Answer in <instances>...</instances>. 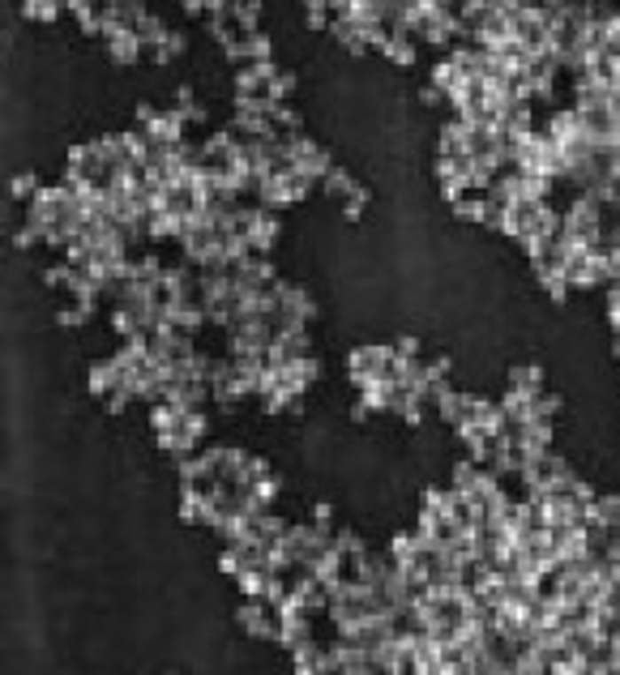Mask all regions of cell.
I'll use <instances>...</instances> for the list:
<instances>
[{
	"instance_id": "e575fe53",
	"label": "cell",
	"mask_w": 620,
	"mask_h": 675,
	"mask_svg": "<svg viewBox=\"0 0 620 675\" xmlns=\"http://www.w3.org/2000/svg\"><path fill=\"white\" fill-rule=\"evenodd\" d=\"M304 18H309V26H317V30H330V26H334L330 4H309V9H304Z\"/></svg>"
},
{
	"instance_id": "ab89813d",
	"label": "cell",
	"mask_w": 620,
	"mask_h": 675,
	"mask_svg": "<svg viewBox=\"0 0 620 675\" xmlns=\"http://www.w3.org/2000/svg\"><path fill=\"white\" fill-rule=\"evenodd\" d=\"M612 145H620V120H616V128H612Z\"/></svg>"
},
{
	"instance_id": "f35d334b",
	"label": "cell",
	"mask_w": 620,
	"mask_h": 675,
	"mask_svg": "<svg viewBox=\"0 0 620 675\" xmlns=\"http://www.w3.org/2000/svg\"><path fill=\"white\" fill-rule=\"evenodd\" d=\"M608 107H612V116H616V120H620V86H616V90H612V98H608Z\"/></svg>"
},
{
	"instance_id": "8d00e7d4",
	"label": "cell",
	"mask_w": 620,
	"mask_h": 675,
	"mask_svg": "<svg viewBox=\"0 0 620 675\" xmlns=\"http://www.w3.org/2000/svg\"><path fill=\"white\" fill-rule=\"evenodd\" d=\"M420 103H424V107H441V103H450V98H445V95H441V90H436V86L428 81V86L420 90Z\"/></svg>"
},
{
	"instance_id": "cb8c5ba5",
	"label": "cell",
	"mask_w": 620,
	"mask_h": 675,
	"mask_svg": "<svg viewBox=\"0 0 620 675\" xmlns=\"http://www.w3.org/2000/svg\"><path fill=\"white\" fill-rule=\"evenodd\" d=\"M60 13H69V4H56V0H30V4H22V18H30L39 26H51Z\"/></svg>"
},
{
	"instance_id": "836d02e7",
	"label": "cell",
	"mask_w": 620,
	"mask_h": 675,
	"mask_svg": "<svg viewBox=\"0 0 620 675\" xmlns=\"http://www.w3.org/2000/svg\"><path fill=\"white\" fill-rule=\"evenodd\" d=\"M129 402H137V398L120 385V389H112V393L103 398V410H107V415H124V410H129Z\"/></svg>"
},
{
	"instance_id": "d6986e66",
	"label": "cell",
	"mask_w": 620,
	"mask_h": 675,
	"mask_svg": "<svg viewBox=\"0 0 620 675\" xmlns=\"http://www.w3.org/2000/svg\"><path fill=\"white\" fill-rule=\"evenodd\" d=\"M291 658H295V671L300 675H326V641H312L304 650H295Z\"/></svg>"
},
{
	"instance_id": "2e32d148",
	"label": "cell",
	"mask_w": 620,
	"mask_h": 675,
	"mask_svg": "<svg viewBox=\"0 0 620 675\" xmlns=\"http://www.w3.org/2000/svg\"><path fill=\"white\" fill-rule=\"evenodd\" d=\"M171 112H176L184 124L206 120V112H201V103H197V95H192V86H176V95H171Z\"/></svg>"
},
{
	"instance_id": "e0dca14e",
	"label": "cell",
	"mask_w": 620,
	"mask_h": 675,
	"mask_svg": "<svg viewBox=\"0 0 620 675\" xmlns=\"http://www.w3.org/2000/svg\"><path fill=\"white\" fill-rule=\"evenodd\" d=\"M184 48H189V39H184L180 30H171L159 48H145V60H150V65H171V60H180V56H184Z\"/></svg>"
},
{
	"instance_id": "ffe728a7",
	"label": "cell",
	"mask_w": 620,
	"mask_h": 675,
	"mask_svg": "<svg viewBox=\"0 0 620 675\" xmlns=\"http://www.w3.org/2000/svg\"><path fill=\"white\" fill-rule=\"evenodd\" d=\"M561 407H565V398L544 389V393H535V398H530V419H539V423H548V428H552V423L561 419Z\"/></svg>"
},
{
	"instance_id": "60d3db41",
	"label": "cell",
	"mask_w": 620,
	"mask_h": 675,
	"mask_svg": "<svg viewBox=\"0 0 620 675\" xmlns=\"http://www.w3.org/2000/svg\"><path fill=\"white\" fill-rule=\"evenodd\" d=\"M616 368H620V338H616Z\"/></svg>"
},
{
	"instance_id": "7402d4cb",
	"label": "cell",
	"mask_w": 620,
	"mask_h": 675,
	"mask_svg": "<svg viewBox=\"0 0 620 675\" xmlns=\"http://www.w3.org/2000/svg\"><path fill=\"white\" fill-rule=\"evenodd\" d=\"M450 214L458 218V222L479 227V222H483V193H462L458 201H450Z\"/></svg>"
},
{
	"instance_id": "9c48e42d",
	"label": "cell",
	"mask_w": 620,
	"mask_h": 675,
	"mask_svg": "<svg viewBox=\"0 0 620 675\" xmlns=\"http://www.w3.org/2000/svg\"><path fill=\"white\" fill-rule=\"evenodd\" d=\"M171 398H176L184 410H201L210 402V381H206V376H180Z\"/></svg>"
},
{
	"instance_id": "484cf974",
	"label": "cell",
	"mask_w": 620,
	"mask_h": 675,
	"mask_svg": "<svg viewBox=\"0 0 620 675\" xmlns=\"http://www.w3.org/2000/svg\"><path fill=\"white\" fill-rule=\"evenodd\" d=\"M356 184H359V180H356V175H351V171H347V167H334V171H330V175H326V180H321V193H326V197H334V201H342V197L351 193Z\"/></svg>"
},
{
	"instance_id": "30bf717a",
	"label": "cell",
	"mask_w": 620,
	"mask_h": 675,
	"mask_svg": "<svg viewBox=\"0 0 620 675\" xmlns=\"http://www.w3.org/2000/svg\"><path fill=\"white\" fill-rule=\"evenodd\" d=\"M509 389L514 393H522V398H535V393H544V368L539 363H518V368H509Z\"/></svg>"
},
{
	"instance_id": "277c9868",
	"label": "cell",
	"mask_w": 620,
	"mask_h": 675,
	"mask_svg": "<svg viewBox=\"0 0 620 675\" xmlns=\"http://www.w3.org/2000/svg\"><path fill=\"white\" fill-rule=\"evenodd\" d=\"M436 415H441V423L453 428V432H462V428H471L479 415V398L475 393H458V389H445L441 398H436Z\"/></svg>"
},
{
	"instance_id": "5b68a950",
	"label": "cell",
	"mask_w": 620,
	"mask_h": 675,
	"mask_svg": "<svg viewBox=\"0 0 620 675\" xmlns=\"http://www.w3.org/2000/svg\"><path fill=\"white\" fill-rule=\"evenodd\" d=\"M317 637H312V616H283L279 620V632H274V646L286 654H295V650H304V646H312Z\"/></svg>"
},
{
	"instance_id": "7c38bea8",
	"label": "cell",
	"mask_w": 620,
	"mask_h": 675,
	"mask_svg": "<svg viewBox=\"0 0 620 675\" xmlns=\"http://www.w3.org/2000/svg\"><path fill=\"white\" fill-rule=\"evenodd\" d=\"M86 389L95 393L98 402L112 393V389H120V368H116V360L107 355V360H98L95 368H90V376H86Z\"/></svg>"
},
{
	"instance_id": "8992f818",
	"label": "cell",
	"mask_w": 620,
	"mask_h": 675,
	"mask_svg": "<svg viewBox=\"0 0 620 675\" xmlns=\"http://www.w3.org/2000/svg\"><path fill=\"white\" fill-rule=\"evenodd\" d=\"M103 48H107V60H112V65H120V69H129V65H137V60H142V56H145L142 39H137L133 30H120V35H112V39H107Z\"/></svg>"
},
{
	"instance_id": "5bb4252c",
	"label": "cell",
	"mask_w": 620,
	"mask_h": 675,
	"mask_svg": "<svg viewBox=\"0 0 620 675\" xmlns=\"http://www.w3.org/2000/svg\"><path fill=\"white\" fill-rule=\"evenodd\" d=\"M535 269V283L544 287V295H552V304H565L569 299V283H565V269L561 266H530Z\"/></svg>"
},
{
	"instance_id": "74e56055",
	"label": "cell",
	"mask_w": 620,
	"mask_h": 675,
	"mask_svg": "<svg viewBox=\"0 0 620 675\" xmlns=\"http://www.w3.org/2000/svg\"><path fill=\"white\" fill-rule=\"evenodd\" d=\"M368 415H373V410H368V402H364V398H356V402H351V419H356V423H364Z\"/></svg>"
},
{
	"instance_id": "8fae6325",
	"label": "cell",
	"mask_w": 620,
	"mask_h": 675,
	"mask_svg": "<svg viewBox=\"0 0 620 675\" xmlns=\"http://www.w3.org/2000/svg\"><path fill=\"white\" fill-rule=\"evenodd\" d=\"M389 65H398V69H411L415 65V56H420V39L411 35V30H398L389 43H385V51H381Z\"/></svg>"
},
{
	"instance_id": "4fadbf2b",
	"label": "cell",
	"mask_w": 620,
	"mask_h": 675,
	"mask_svg": "<svg viewBox=\"0 0 620 675\" xmlns=\"http://www.w3.org/2000/svg\"><path fill=\"white\" fill-rule=\"evenodd\" d=\"M201 325H210L206 304H176V308H171V330L197 338V334H201Z\"/></svg>"
},
{
	"instance_id": "ac0fdd59",
	"label": "cell",
	"mask_w": 620,
	"mask_h": 675,
	"mask_svg": "<svg viewBox=\"0 0 620 675\" xmlns=\"http://www.w3.org/2000/svg\"><path fill=\"white\" fill-rule=\"evenodd\" d=\"M479 475H483V466H479V462H471V458H458V462H453L450 483H445V487H453V492H462V496H467V492H471V487H475V483H479Z\"/></svg>"
},
{
	"instance_id": "4316f807",
	"label": "cell",
	"mask_w": 620,
	"mask_h": 675,
	"mask_svg": "<svg viewBox=\"0 0 620 675\" xmlns=\"http://www.w3.org/2000/svg\"><path fill=\"white\" fill-rule=\"evenodd\" d=\"M90 316H95V304H77V299H69V304H60L56 321H60L65 330H82V325H86Z\"/></svg>"
},
{
	"instance_id": "1f68e13d",
	"label": "cell",
	"mask_w": 620,
	"mask_h": 675,
	"mask_svg": "<svg viewBox=\"0 0 620 675\" xmlns=\"http://www.w3.org/2000/svg\"><path fill=\"white\" fill-rule=\"evenodd\" d=\"M270 90H274V98H279V103H286V98H291V90H295V73L279 65V69H274V77H270Z\"/></svg>"
},
{
	"instance_id": "9a60e30c",
	"label": "cell",
	"mask_w": 620,
	"mask_h": 675,
	"mask_svg": "<svg viewBox=\"0 0 620 675\" xmlns=\"http://www.w3.org/2000/svg\"><path fill=\"white\" fill-rule=\"evenodd\" d=\"M330 35L338 39V48H347L351 56H364V51H368V35H364V26L351 22V18L334 22V26H330Z\"/></svg>"
},
{
	"instance_id": "52a82bcc",
	"label": "cell",
	"mask_w": 620,
	"mask_h": 675,
	"mask_svg": "<svg viewBox=\"0 0 620 675\" xmlns=\"http://www.w3.org/2000/svg\"><path fill=\"white\" fill-rule=\"evenodd\" d=\"M467 133H471V124H462L458 116L441 124V133H436V159H462V154H467Z\"/></svg>"
},
{
	"instance_id": "d6a6232c",
	"label": "cell",
	"mask_w": 620,
	"mask_h": 675,
	"mask_svg": "<svg viewBox=\"0 0 620 675\" xmlns=\"http://www.w3.org/2000/svg\"><path fill=\"white\" fill-rule=\"evenodd\" d=\"M389 346H394V355H398V360H406V363H415L420 355H424V342H420V338H411V334H403L398 342H389Z\"/></svg>"
},
{
	"instance_id": "83f0119b",
	"label": "cell",
	"mask_w": 620,
	"mask_h": 675,
	"mask_svg": "<svg viewBox=\"0 0 620 675\" xmlns=\"http://www.w3.org/2000/svg\"><path fill=\"white\" fill-rule=\"evenodd\" d=\"M73 278H77V269H73L69 261H51V266L43 269V287L69 291V287H73Z\"/></svg>"
},
{
	"instance_id": "44dd1931",
	"label": "cell",
	"mask_w": 620,
	"mask_h": 675,
	"mask_svg": "<svg viewBox=\"0 0 620 675\" xmlns=\"http://www.w3.org/2000/svg\"><path fill=\"white\" fill-rule=\"evenodd\" d=\"M180 415H184V407H180L176 398H163V402L150 407V428H154V432H171V428L180 423Z\"/></svg>"
},
{
	"instance_id": "7a4b0ae2",
	"label": "cell",
	"mask_w": 620,
	"mask_h": 675,
	"mask_svg": "<svg viewBox=\"0 0 620 675\" xmlns=\"http://www.w3.org/2000/svg\"><path fill=\"white\" fill-rule=\"evenodd\" d=\"M565 283H569L573 291H591L599 287V283H608V269H603V257H599L595 248H573L569 244V252H565Z\"/></svg>"
},
{
	"instance_id": "d4e9b609",
	"label": "cell",
	"mask_w": 620,
	"mask_h": 675,
	"mask_svg": "<svg viewBox=\"0 0 620 675\" xmlns=\"http://www.w3.org/2000/svg\"><path fill=\"white\" fill-rule=\"evenodd\" d=\"M270 578H274L270 569H244V573L236 578V586H239V594H244V599H262L265 586H270Z\"/></svg>"
},
{
	"instance_id": "f546056e",
	"label": "cell",
	"mask_w": 620,
	"mask_h": 675,
	"mask_svg": "<svg viewBox=\"0 0 620 675\" xmlns=\"http://www.w3.org/2000/svg\"><path fill=\"white\" fill-rule=\"evenodd\" d=\"M309 526L321 534V539H326V534H334V531H338V526H334V505H312Z\"/></svg>"
},
{
	"instance_id": "d590c367",
	"label": "cell",
	"mask_w": 620,
	"mask_h": 675,
	"mask_svg": "<svg viewBox=\"0 0 620 675\" xmlns=\"http://www.w3.org/2000/svg\"><path fill=\"white\" fill-rule=\"evenodd\" d=\"M603 56L620 65V13H616V22L608 26V48H603Z\"/></svg>"
},
{
	"instance_id": "3957f363",
	"label": "cell",
	"mask_w": 620,
	"mask_h": 675,
	"mask_svg": "<svg viewBox=\"0 0 620 675\" xmlns=\"http://www.w3.org/2000/svg\"><path fill=\"white\" fill-rule=\"evenodd\" d=\"M279 620H283V616L265 603V599H244L236 611V625L244 628V637H253V641H274Z\"/></svg>"
},
{
	"instance_id": "f1b7e54d",
	"label": "cell",
	"mask_w": 620,
	"mask_h": 675,
	"mask_svg": "<svg viewBox=\"0 0 620 675\" xmlns=\"http://www.w3.org/2000/svg\"><path fill=\"white\" fill-rule=\"evenodd\" d=\"M338 206H342V218H347V222H356V218H364V210H368V189H364V184H356L351 193H347V197H342V201H338Z\"/></svg>"
},
{
	"instance_id": "6da1fadb",
	"label": "cell",
	"mask_w": 620,
	"mask_h": 675,
	"mask_svg": "<svg viewBox=\"0 0 620 675\" xmlns=\"http://www.w3.org/2000/svg\"><path fill=\"white\" fill-rule=\"evenodd\" d=\"M394 360V346L389 342H364L356 346L351 355H347V381L364 393L368 385H377V376H381V368Z\"/></svg>"
},
{
	"instance_id": "ba28073f",
	"label": "cell",
	"mask_w": 620,
	"mask_h": 675,
	"mask_svg": "<svg viewBox=\"0 0 620 675\" xmlns=\"http://www.w3.org/2000/svg\"><path fill=\"white\" fill-rule=\"evenodd\" d=\"M428 81H432V86H436V90H441V95H445V98H453V95H458V90H462V81H471V77H462V69L453 65V56H450V51H445V56H441V60L432 65Z\"/></svg>"
},
{
	"instance_id": "4dcf8cb0",
	"label": "cell",
	"mask_w": 620,
	"mask_h": 675,
	"mask_svg": "<svg viewBox=\"0 0 620 675\" xmlns=\"http://www.w3.org/2000/svg\"><path fill=\"white\" fill-rule=\"evenodd\" d=\"M595 522L620 526V496H595Z\"/></svg>"
},
{
	"instance_id": "603a6c76",
	"label": "cell",
	"mask_w": 620,
	"mask_h": 675,
	"mask_svg": "<svg viewBox=\"0 0 620 675\" xmlns=\"http://www.w3.org/2000/svg\"><path fill=\"white\" fill-rule=\"evenodd\" d=\"M39 193H43V180H39L35 171H18V175L9 180V197H13V201H22V206H30Z\"/></svg>"
}]
</instances>
